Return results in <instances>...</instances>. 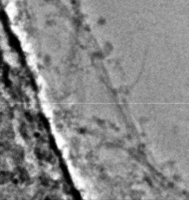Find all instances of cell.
<instances>
[{"mask_svg":"<svg viewBox=\"0 0 189 200\" xmlns=\"http://www.w3.org/2000/svg\"><path fill=\"white\" fill-rule=\"evenodd\" d=\"M11 180L13 181V182H18V181L25 182L28 180V173L23 168H17L14 174H12Z\"/></svg>","mask_w":189,"mask_h":200,"instance_id":"1","label":"cell"},{"mask_svg":"<svg viewBox=\"0 0 189 200\" xmlns=\"http://www.w3.org/2000/svg\"><path fill=\"white\" fill-rule=\"evenodd\" d=\"M13 158L16 162H20L23 158V152L21 149H14L13 152Z\"/></svg>","mask_w":189,"mask_h":200,"instance_id":"2","label":"cell"},{"mask_svg":"<svg viewBox=\"0 0 189 200\" xmlns=\"http://www.w3.org/2000/svg\"><path fill=\"white\" fill-rule=\"evenodd\" d=\"M11 178H12V174H9L6 171H2L1 173V183L2 184L7 182L9 180H11Z\"/></svg>","mask_w":189,"mask_h":200,"instance_id":"3","label":"cell"}]
</instances>
